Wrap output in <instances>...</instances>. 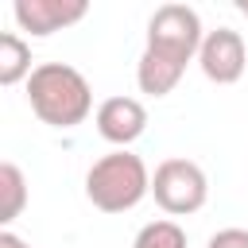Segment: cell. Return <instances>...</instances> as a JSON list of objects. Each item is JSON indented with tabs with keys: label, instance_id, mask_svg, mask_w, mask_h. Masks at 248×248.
<instances>
[{
	"label": "cell",
	"instance_id": "6da1fadb",
	"mask_svg": "<svg viewBox=\"0 0 248 248\" xmlns=\"http://www.w3.org/2000/svg\"><path fill=\"white\" fill-rule=\"evenodd\" d=\"M31 112L50 128H74L93 112V89L81 70L66 62H43L27 78Z\"/></svg>",
	"mask_w": 248,
	"mask_h": 248
},
{
	"label": "cell",
	"instance_id": "7a4b0ae2",
	"mask_svg": "<svg viewBox=\"0 0 248 248\" xmlns=\"http://www.w3.org/2000/svg\"><path fill=\"white\" fill-rule=\"evenodd\" d=\"M151 194V170L128 147L101 155L85 174V198L101 213H128Z\"/></svg>",
	"mask_w": 248,
	"mask_h": 248
},
{
	"label": "cell",
	"instance_id": "3957f363",
	"mask_svg": "<svg viewBox=\"0 0 248 248\" xmlns=\"http://www.w3.org/2000/svg\"><path fill=\"white\" fill-rule=\"evenodd\" d=\"M202 39H205L202 16L190 4H159L155 16L147 19V46L143 50H155V54L186 66L190 58H198Z\"/></svg>",
	"mask_w": 248,
	"mask_h": 248
},
{
	"label": "cell",
	"instance_id": "277c9868",
	"mask_svg": "<svg viewBox=\"0 0 248 248\" xmlns=\"http://www.w3.org/2000/svg\"><path fill=\"white\" fill-rule=\"evenodd\" d=\"M155 205L170 217H190L209 198V178L194 159H163L151 174Z\"/></svg>",
	"mask_w": 248,
	"mask_h": 248
},
{
	"label": "cell",
	"instance_id": "5b68a950",
	"mask_svg": "<svg viewBox=\"0 0 248 248\" xmlns=\"http://www.w3.org/2000/svg\"><path fill=\"white\" fill-rule=\"evenodd\" d=\"M198 66L209 81L217 85H232L244 78V66H248V46L240 39V31L232 27H217V31H205L202 39V50H198Z\"/></svg>",
	"mask_w": 248,
	"mask_h": 248
},
{
	"label": "cell",
	"instance_id": "8992f818",
	"mask_svg": "<svg viewBox=\"0 0 248 248\" xmlns=\"http://www.w3.org/2000/svg\"><path fill=\"white\" fill-rule=\"evenodd\" d=\"M85 12H89L85 0H16V8H12L16 23L23 31H31L35 39H46V35L85 19Z\"/></svg>",
	"mask_w": 248,
	"mask_h": 248
},
{
	"label": "cell",
	"instance_id": "52a82bcc",
	"mask_svg": "<svg viewBox=\"0 0 248 248\" xmlns=\"http://www.w3.org/2000/svg\"><path fill=\"white\" fill-rule=\"evenodd\" d=\"M97 132L108 143H116V147L136 143L147 132V108H143V101H136V97H105L97 105Z\"/></svg>",
	"mask_w": 248,
	"mask_h": 248
},
{
	"label": "cell",
	"instance_id": "ba28073f",
	"mask_svg": "<svg viewBox=\"0 0 248 248\" xmlns=\"http://www.w3.org/2000/svg\"><path fill=\"white\" fill-rule=\"evenodd\" d=\"M182 74H186V66H178V62H170V58H163L155 50H143L140 62H136V85L147 97H167L182 81Z\"/></svg>",
	"mask_w": 248,
	"mask_h": 248
},
{
	"label": "cell",
	"instance_id": "9c48e42d",
	"mask_svg": "<svg viewBox=\"0 0 248 248\" xmlns=\"http://www.w3.org/2000/svg\"><path fill=\"white\" fill-rule=\"evenodd\" d=\"M31 74H35L31 70V46L16 31H4L0 35V85H19Z\"/></svg>",
	"mask_w": 248,
	"mask_h": 248
},
{
	"label": "cell",
	"instance_id": "30bf717a",
	"mask_svg": "<svg viewBox=\"0 0 248 248\" xmlns=\"http://www.w3.org/2000/svg\"><path fill=\"white\" fill-rule=\"evenodd\" d=\"M27 205V182L16 163H0V225H12Z\"/></svg>",
	"mask_w": 248,
	"mask_h": 248
},
{
	"label": "cell",
	"instance_id": "8fae6325",
	"mask_svg": "<svg viewBox=\"0 0 248 248\" xmlns=\"http://www.w3.org/2000/svg\"><path fill=\"white\" fill-rule=\"evenodd\" d=\"M132 248H186V232L178 221H147L136 232Z\"/></svg>",
	"mask_w": 248,
	"mask_h": 248
},
{
	"label": "cell",
	"instance_id": "7c38bea8",
	"mask_svg": "<svg viewBox=\"0 0 248 248\" xmlns=\"http://www.w3.org/2000/svg\"><path fill=\"white\" fill-rule=\"evenodd\" d=\"M205 248H248V229H221L209 236Z\"/></svg>",
	"mask_w": 248,
	"mask_h": 248
},
{
	"label": "cell",
	"instance_id": "4fadbf2b",
	"mask_svg": "<svg viewBox=\"0 0 248 248\" xmlns=\"http://www.w3.org/2000/svg\"><path fill=\"white\" fill-rule=\"evenodd\" d=\"M0 248H31V244H27L23 236H16L12 229H4V232H0Z\"/></svg>",
	"mask_w": 248,
	"mask_h": 248
},
{
	"label": "cell",
	"instance_id": "5bb4252c",
	"mask_svg": "<svg viewBox=\"0 0 248 248\" xmlns=\"http://www.w3.org/2000/svg\"><path fill=\"white\" fill-rule=\"evenodd\" d=\"M236 8H240V16L248 19V0H236Z\"/></svg>",
	"mask_w": 248,
	"mask_h": 248
}]
</instances>
